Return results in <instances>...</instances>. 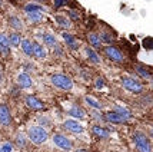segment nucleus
<instances>
[{"mask_svg":"<svg viewBox=\"0 0 153 152\" xmlns=\"http://www.w3.org/2000/svg\"><path fill=\"white\" fill-rule=\"evenodd\" d=\"M86 102H87V103H89L90 106H93L94 109H100V108H102L99 102H97V100H94V99H92L90 96H86Z\"/></svg>","mask_w":153,"mask_h":152,"instance_id":"c756f323","label":"nucleus"},{"mask_svg":"<svg viewBox=\"0 0 153 152\" xmlns=\"http://www.w3.org/2000/svg\"><path fill=\"white\" fill-rule=\"evenodd\" d=\"M20 36L17 33H12L10 36H9V43L12 45V46H19L20 45Z\"/></svg>","mask_w":153,"mask_h":152,"instance_id":"4be33fe9","label":"nucleus"},{"mask_svg":"<svg viewBox=\"0 0 153 152\" xmlns=\"http://www.w3.org/2000/svg\"><path fill=\"white\" fill-rule=\"evenodd\" d=\"M1 4H3V0H0V6H1Z\"/></svg>","mask_w":153,"mask_h":152,"instance_id":"4c0bfd02","label":"nucleus"},{"mask_svg":"<svg viewBox=\"0 0 153 152\" xmlns=\"http://www.w3.org/2000/svg\"><path fill=\"white\" fill-rule=\"evenodd\" d=\"M42 37H43V42H45V43H46V45H47L49 47H54L56 45H57V40L54 39V37L52 36V34L45 33L43 36H42Z\"/></svg>","mask_w":153,"mask_h":152,"instance_id":"aec40b11","label":"nucleus"},{"mask_svg":"<svg viewBox=\"0 0 153 152\" xmlns=\"http://www.w3.org/2000/svg\"><path fill=\"white\" fill-rule=\"evenodd\" d=\"M76 152H87V151H85V149H79V151H76Z\"/></svg>","mask_w":153,"mask_h":152,"instance_id":"e433bc0d","label":"nucleus"},{"mask_svg":"<svg viewBox=\"0 0 153 152\" xmlns=\"http://www.w3.org/2000/svg\"><path fill=\"white\" fill-rule=\"evenodd\" d=\"M53 144L57 146V148L63 149V151H70V149L73 148L72 142H70V139L66 138L65 135H60V133L53 135Z\"/></svg>","mask_w":153,"mask_h":152,"instance_id":"20e7f679","label":"nucleus"},{"mask_svg":"<svg viewBox=\"0 0 153 152\" xmlns=\"http://www.w3.org/2000/svg\"><path fill=\"white\" fill-rule=\"evenodd\" d=\"M122 83H123L125 89H127V91H130V92H133V93H140L143 91V86L140 85L137 80L132 79V78H125Z\"/></svg>","mask_w":153,"mask_h":152,"instance_id":"39448f33","label":"nucleus"},{"mask_svg":"<svg viewBox=\"0 0 153 152\" xmlns=\"http://www.w3.org/2000/svg\"><path fill=\"white\" fill-rule=\"evenodd\" d=\"M87 40H89V43H90L93 47H99L100 45H102L99 36H97V34H94V33H89V34H87Z\"/></svg>","mask_w":153,"mask_h":152,"instance_id":"412c9836","label":"nucleus"},{"mask_svg":"<svg viewBox=\"0 0 153 152\" xmlns=\"http://www.w3.org/2000/svg\"><path fill=\"white\" fill-rule=\"evenodd\" d=\"M56 22H57L59 26H62V27H70V22H69L65 16H56Z\"/></svg>","mask_w":153,"mask_h":152,"instance_id":"b1692460","label":"nucleus"},{"mask_svg":"<svg viewBox=\"0 0 153 152\" xmlns=\"http://www.w3.org/2000/svg\"><path fill=\"white\" fill-rule=\"evenodd\" d=\"M27 17H29L30 22H40L42 20V13L40 12H29Z\"/></svg>","mask_w":153,"mask_h":152,"instance_id":"5701e85b","label":"nucleus"},{"mask_svg":"<svg viewBox=\"0 0 153 152\" xmlns=\"http://www.w3.org/2000/svg\"><path fill=\"white\" fill-rule=\"evenodd\" d=\"M145 46H146V49H152V39L150 37L145 39Z\"/></svg>","mask_w":153,"mask_h":152,"instance_id":"72a5a7b5","label":"nucleus"},{"mask_svg":"<svg viewBox=\"0 0 153 152\" xmlns=\"http://www.w3.org/2000/svg\"><path fill=\"white\" fill-rule=\"evenodd\" d=\"M105 53L107 55L109 59H112L113 62H116V63H122V62H123V55L120 53V50L117 47L107 46L106 49H105Z\"/></svg>","mask_w":153,"mask_h":152,"instance_id":"423d86ee","label":"nucleus"},{"mask_svg":"<svg viewBox=\"0 0 153 152\" xmlns=\"http://www.w3.org/2000/svg\"><path fill=\"white\" fill-rule=\"evenodd\" d=\"M27 136H29V139H30L33 144L40 145V144H43V142L46 141L49 135H47V131L42 125H34V126H30V128H29Z\"/></svg>","mask_w":153,"mask_h":152,"instance_id":"f257e3e1","label":"nucleus"},{"mask_svg":"<svg viewBox=\"0 0 153 152\" xmlns=\"http://www.w3.org/2000/svg\"><path fill=\"white\" fill-rule=\"evenodd\" d=\"M85 52H86L87 58H89V59L92 60L93 63H96V65H97V63H100V58H99V55H97V53L94 52V50L92 49V47H86V49H85Z\"/></svg>","mask_w":153,"mask_h":152,"instance_id":"dca6fc26","label":"nucleus"},{"mask_svg":"<svg viewBox=\"0 0 153 152\" xmlns=\"http://www.w3.org/2000/svg\"><path fill=\"white\" fill-rule=\"evenodd\" d=\"M26 103H27V106L30 108V109H33V111H42L45 106H43V103L40 102L36 96H27L26 98Z\"/></svg>","mask_w":153,"mask_h":152,"instance_id":"9d476101","label":"nucleus"},{"mask_svg":"<svg viewBox=\"0 0 153 152\" xmlns=\"http://www.w3.org/2000/svg\"><path fill=\"white\" fill-rule=\"evenodd\" d=\"M9 23H10V26L16 29V30H22L23 29V23H22V20L17 17V16H12L10 19H9Z\"/></svg>","mask_w":153,"mask_h":152,"instance_id":"6ab92c4d","label":"nucleus"},{"mask_svg":"<svg viewBox=\"0 0 153 152\" xmlns=\"http://www.w3.org/2000/svg\"><path fill=\"white\" fill-rule=\"evenodd\" d=\"M69 115L73 116V118L83 119L85 116H86V112H85V109H82V108H79V106H73V108L69 109Z\"/></svg>","mask_w":153,"mask_h":152,"instance_id":"ddd939ff","label":"nucleus"},{"mask_svg":"<svg viewBox=\"0 0 153 152\" xmlns=\"http://www.w3.org/2000/svg\"><path fill=\"white\" fill-rule=\"evenodd\" d=\"M25 10H26V13H29V12H42V7L39 4H29V6L25 7Z\"/></svg>","mask_w":153,"mask_h":152,"instance_id":"c85d7f7f","label":"nucleus"},{"mask_svg":"<svg viewBox=\"0 0 153 152\" xmlns=\"http://www.w3.org/2000/svg\"><path fill=\"white\" fill-rule=\"evenodd\" d=\"M106 119L109 122H112V124H125L126 122V119H123L119 113H116V112H107Z\"/></svg>","mask_w":153,"mask_h":152,"instance_id":"f8f14e48","label":"nucleus"},{"mask_svg":"<svg viewBox=\"0 0 153 152\" xmlns=\"http://www.w3.org/2000/svg\"><path fill=\"white\" fill-rule=\"evenodd\" d=\"M50 80H52V85L57 89H62V91H72L73 89V80L67 78L66 75L54 73V75H52Z\"/></svg>","mask_w":153,"mask_h":152,"instance_id":"f03ea898","label":"nucleus"},{"mask_svg":"<svg viewBox=\"0 0 153 152\" xmlns=\"http://www.w3.org/2000/svg\"><path fill=\"white\" fill-rule=\"evenodd\" d=\"M137 73H139L140 76H143L145 79H150V78H152L150 72H149V70H146V69H143V67H139V66H137Z\"/></svg>","mask_w":153,"mask_h":152,"instance_id":"cd10ccee","label":"nucleus"},{"mask_svg":"<svg viewBox=\"0 0 153 152\" xmlns=\"http://www.w3.org/2000/svg\"><path fill=\"white\" fill-rule=\"evenodd\" d=\"M92 132H93L96 136H99V138H107V136H109L107 129L102 128V126H97V125H94L93 128H92Z\"/></svg>","mask_w":153,"mask_h":152,"instance_id":"f3484780","label":"nucleus"},{"mask_svg":"<svg viewBox=\"0 0 153 152\" xmlns=\"http://www.w3.org/2000/svg\"><path fill=\"white\" fill-rule=\"evenodd\" d=\"M39 124H40V125H50V121H49V118L40 116V118H39Z\"/></svg>","mask_w":153,"mask_h":152,"instance_id":"2f4dec72","label":"nucleus"},{"mask_svg":"<svg viewBox=\"0 0 153 152\" xmlns=\"http://www.w3.org/2000/svg\"><path fill=\"white\" fill-rule=\"evenodd\" d=\"M12 122V116L9 112V108L6 105H0V125L9 126Z\"/></svg>","mask_w":153,"mask_h":152,"instance_id":"6e6552de","label":"nucleus"},{"mask_svg":"<svg viewBox=\"0 0 153 152\" xmlns=\"http://www.w3.org/2000/svg\"><path fill=\"white\" fill-rule=\"evenodd\" d=\"M103 85H105V79L103 78H97L96 79V86L97 88H103Z\"/></svg>","mask_w":153,"mask_h":152,"instance_id":"473e14b6","label":"nucleus"},{"mask_svg":"<svg viewBox=\"0 0 153 152\" xmlns=\"http://www.w3.org/2000/svg\"><path fill=\"white\" fill-rule=\"evenodd\" d=\"M99 39H100V42H105V43H107V45H112V43H113V37H112L110 34L105 33V32L99 36Z\"/></svg>","mask_w":153,"mask_h":152,"instance_id":"bb28decb","label":"nucleus"},{"mask_svg":"<svg viewBox=\"0 0 153 152\" xmlns=\"http://www.w3.org/2000/svg\"><path fill=\"white\" fill-rule=\"evenodd\" d=\"M62 36L65 37V40H66L67 45H70L72 47H76V46H77V45H76V42H74V37L72 36V34H69V33H62Z\"/></svg>","mask_w":153,"mask_h":152,"instance_id":"a878e982","label":"nucleus"},{"mask_svg":"<svg viewBox=\"0 0 153 152\" xmlns=\"http://www.w3.org/2000/svg\"><path fill=\"white\" fill-rule=\"evenodd\" d=\"M16 144L20 146V148H23V146H26V136H25V133H17V136H16Z\"/></svg>","mask_w":153,"mask_h":152,"instance_id":"393cba45","label":"nucleus"},{"mask_svg":"<svg viewBox=\"0 0 153 152\" xmlns=\"http://www.w3.org/2000/svg\"><path fill=\"white\" fill-rule=\"evenodd\" d=\"M37 1H43V0H37Z\"/></svg>","mask_w":153,"mask_h":152,"instance_id":"58836bf2","label":"nucleus"},{"mask_svg":"<svg viewBox=\"0 0 153 152\" xmlns=\"http://www.w3.org/2000/svg\"><path fill=\"white\" fill-rule=\"evenodd\" d=\"M69 14L72 16V19L73 20H79V14L76 13V12H69Z\"/></svg>","mask_w":153,"mask_h":152,"instance_id":"c9c22d12","label":"nucleus"},{"mask_svg":"<svg viewBox=\"0 0 153 152\" xmlns=\"http://www.w3.org/2000/svg\"><path fill=\"white\" fill-rule=\"evenodd\" d=\"M33 56L36 59H43V58H46V50H45V47L40 46L39 43H33Z\"/></svg>","mask_w":153,"mask_h":152,"instance_id":"4468645a","label":"nucleus"},{"mask_svg":"<svg viewBox=\"0 0 153 152\" xmlns=\"http://www.w3.org/2000/svg\"><path fill=\"white\" fill-rule=\"evenodd\" d=\"M114 112L119 113L120 116L123 119H126V121H129V119L132 118V113H130V111L127 109V108H122V106H116V109H114Z\"/></svg>","mask_w":153,"mask_h":152,"instance_id":"a211bd4d","label":"nucleus"},{"mask_svg":"<svg viewBox=\"0 0 153 152\" xmlns=\"http://www.w3.org/2000/svg\"><path fill=\"white\" fill-rule=\"evenodd\" d=\"M133 141L140 152H152V145H150V142H149V139H147V136L145 133L137 131L133 135Z\"/></svg>","mask_w":153,"mask_h":152,"instance_id":"7ed1b4c3","label":"nucleus"},{"mask_svg":"<svg viewBox=\"0 0 153 152\" xmlns=\"http://www.w3.org/2000/svg\"><path fill=\"white\" fill-rule=\"evenodd\" d=\"M0 151H1V149H0Z\"/></svg>","mask_w":153,"mask_h":152,"instance_id":"ea45409f","label":"nucleus"},{"mask_svg":"<svg viewBox=\"0 0 153 152\" xmlns=\"http://www.w3.org/2000/svg\"><path fill=\"white\" fill-rule=\"evenodd\" d=\"M20 45H22L23 52L26 53L27 56H33V43H32V42H29V40H22Z\"/></svg>","mask_w":153,"mask_h":152,"instance_id":"2eb2a0df","label":"nucleus"},{"mask_svg":"<svg viewBox=\"0 0 153 152\" xmlns=\"http://www.w3.org/2000/svg\"><path fill=\"white\" fill-rule=\"evenodd\" d=\"M0 52L3 55H9L10 52V43H9V39H7L6 34L0 33Z\"/></svg>","mask_w":153,"mask_h":152,"instance_id":"9b49d317","label":"nucleus"},{"mask_svg":"<svg viewBox=\"0 0 153 152\" xmlns=\"http://www.w3.org/2000/svg\"><path fill=\"white\" fill-rule=\"evenodd\" d=\"M0 149H1L0 152H13V146L10 142H4L3 146H0Z\"/></svg>","mask_w":153,"mask_h":152,"instance_id":"7c9ffc66","label":"nucleus"},{"mask_svg":"<svg viewBox=\"0 0 153 152\" xmlns=\"http://www.w3.org/2000/svg\"><path fill=\"white\" fill-rule=\"evenodd\" d=\"M65 3H66L65 0H54V4H56V6H57V7H60V6H65Z\"/></svg>","mask_w":153,"mask_h":152,"instance_id":"f704fd0d","label":"nucleus"},{"mask_svg":"<svg viewBox=\"0 0 153 152\" xmlns=\"http://www.w3.org/2000/svg\"><path fill=\"white\" fill-rule=\"evenodd\" d=\"M17 85H19L20 88H32L33 82H32L30 76H29L26 72H22V73H19V76H17Z\"/></svg>","mask_w":153,"mask_h":152,"instance_id":"1a4fd4ad","label":"nucleus"},{"mask_svg":"<svg viewBox=\"0 0 153 152\" xmlns=\"http://www.w3.org/2000/svg\"><path fill=\"white\" fill-rule=\"evenodd\" d=\"M65 129H67L69 132H73V133H82L83 132V126L80 125L79 122H76L74 119H67L66 122L63 124Z\"/></svg>","mask_w":153,"mask_h":152,"instance_id":"0eeeda50","label":"nucleus"}]
</instances>
